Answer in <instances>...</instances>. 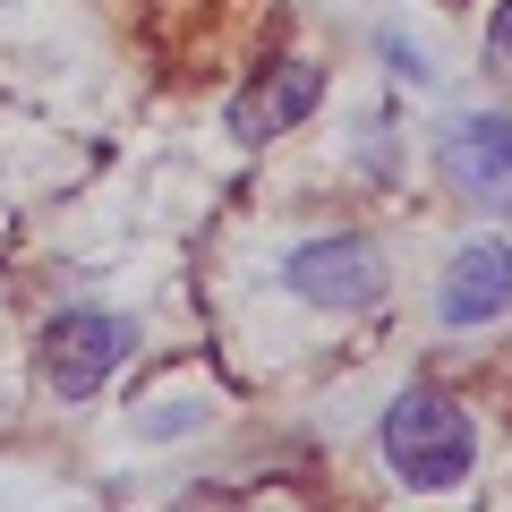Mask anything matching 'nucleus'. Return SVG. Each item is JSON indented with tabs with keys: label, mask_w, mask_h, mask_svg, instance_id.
Listing matches in <instances>:
<instances>
[{
	"label": "nucleus",
	"mask_w": 512,
	"mask_h": 512,
	"mask_svg": "<svg viewBox=\"0 0 512 512\" xmlns=\"http://www.w3.org/2000/svg\"><path fill=\"white\" fill-rule=\"evenodd\" d=\"M376 453L410 495H444L478 470V419L444 384H402L393 410H384V427H376Z\"/></svg>",
	"instance_id": "nucleus-1"
},
{
	"label": "nucleus",
	"mask_w": 512,
	"mask_h": 512,
	"mask_svg": "<svg viewBox=\"0 0 512 512\" xmlns=\"http://www.w3.org/2000/svg\"><path fill=\"white\" fill-rule=\"evenodd\" d=\"M282 291L299 299V308H316V316H359V308H376L384 291H393V265H384V248L367 231H308V239H291L282 248Z\"/></svg>",
	"instance_id": "nucleus-2"
},
{
	"label": "nucleus",
	"mask_w": 512,
	"mask_h": 512,
	"mask_svg": "<svg viewBox=\"0 0 512 512\" xmlns=\"http://www.w3.org/2000/svg\"><path fill=\"white\" fill-rule=\"evenodd\" d=\"M128 359H137V316H120V308L77 299V308H60L52 325H43V384H52L60 402L103 393L111 367H128Z\"/></svg>",
	"instance_id": "nucleus-3"
},
{
	"label": "nucleus",
	"mask_w": 512,
	"mask_h": 512,
	"mask_svg": "<svg viewBox=\"0 0 512 512\" xmlns=\"http://www.w3.org/2000/svg\"><path fill=\"white\" fill-rule=\"evenodd\" d=\"M504 308H512V239H487V231L461 239L453 265H444V282H436V325L444 333H478Z\"/></svg>",
	"instance_id": "nucleus-4"
},
{
	"label": "nucleus",
	"mask_w": 512,
	"mask_h": 512,
	"mask_svg": "<svg viewBox=\"0 0 512 512\" xmlns=\"http://www.w3.org/2000/svg\"><path fill=\"white\" fill-rule=\"evenodd\" d=\"M316 103H325V69H316V60H274L256 86L231 94V111H222V120H231L239 146H265V137H291Z\"/></svg>",
	"instance_id": "nucleus-5"
},
{
	"label": "nucleus",
	"mask_w": 512,
	"mask_h": 512,
	"mask_svg": "<svg viewBox=\"0 0 512 512\" xmlns=\"http://www.w3.org/2000/svg\"><path fill=\"white\" fill-rule=\"evenodd\" d=\"M436 171L461 197H504L512 188V120L504 111H461L436 137Z\"/></svg>",
	"instance_id": "nucleus-6"
},
{
	"label": "nucleus",
	"mask_w": 512,
	"mask_h": 512,
	"mask_svg": "<svg viewBox=\"0 0 512 512\" xmlns=\"http://www.w3.org/2000/svg\"><path fill=\"white\" fill-rule=\"evenodd\" d=\"M376 52H384V69H393V77H410V86H436V69H427V52H419V43L376 35Z\"/></svg>",
	"instance_id": "nucleus-7"
},
{
	"label": "nucleus",
	"mask_w": 512,
	"mask_h": 512,
	"mask_svg": "<svg viewBox=\"0 0 512 512\" xmlns=\"http://www.w3.org/2000/svg\"><path fill=\"white\" fill-rule=\"evenodd\" d=\"M487 60L512 77V0H495V9H487Z\"/></svg>",
	"instance_id": "nucleus-8"
}]
</instances>
